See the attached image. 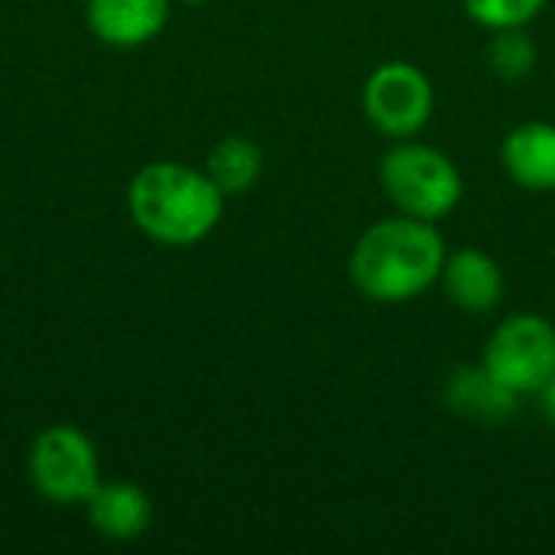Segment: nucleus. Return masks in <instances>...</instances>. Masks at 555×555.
Returning a JSON list of instances; mask_svg holds the SVG:
<instances>
[{"mask_svg":"<svg viewBox=\"0 0 555 555\" xmlns=\"http://www.w3.org/2000/svg\"><path fill=\"white\" fill-rule=\"evenodd\" d=\"M446 241L436 221L397 215L371 224L348 260L351 283L371 302H410L423 296L442 273Z\"/></svg>","mask_w":555,"mask_h":555,"instance_id":"1","label":"nucleus"},{"mask_svg":"<svg viewBox=\"0 0 555 555\" xmlns=\"http://www.w3.org/2000/svg\"><path fill=\"white\" fill-rule=\"evenodd\" d=\"M224 198L205 169L172 159L143 166L127 189L133 224L163 247L202 244L221 224Z\"/></svg>","mask_w":555,"mask_h":555,"instance_id":"2","label":"nucleus"},{"mask_svg":"<svg viewBox=\"0 0 555 555\" xmlns=\"http://www.w3.org/2000/svg\"><path fill=\"white\" fill-rule=\"evenodd\" d=\"M380 185L400 215L439 221L462 202L459 166L426 143H397L380 163Z\"/></svg>","mask_w":555,"mask_h":555,"instance_id":"3","label":"nucleus"},{"mask_svg":"<svg viewBox=\"0 0 555 555\" xmlns=\"http://www.w3.org/2000/svg\"><path fill=\"white\" fill-rule=\"evenodd\" d=\"M26 468L36 494L59 507L85 504L101 485V462L91 436L68 423L46 426L33 439Z\"/></svg>","mask_w":555,"mask_h":555,"instance_id":"4","label":"nucleus"},{"mask_svg":"<svg viewBox=\"0 0 555 555\" xmlns=\"http://www.w3.org/2000/svg\"><path fill=\"white\" fill-rule=\"evenodd\" d=\"M485 371L511 393H540L555 377V325L543 315L504 319L485 348Z\"/></svg>","mask_w":555,"mask_h":555,"instance_id":"5","label":"nucleus"},{"mask_svg":"<svg viewBox=\"0 0 555 555\" xmlns=\"http://www.w3.org/2000/svg\"><path fill=\"white\" fill-rule=\"evenodd\" d=\"M361 104L367 120L380 133L410 140L429 124L436 107V91L429 75L413 62H384L367 75Z\"/></svg>","mask_w":555,"mask_h":555,"instance_id":"6","label":"nucleus"},{"mask_svg":"<svg viewBox=\"0 0 555 555\" xmlns=\"http://www.w3.org/2000/svg\"><path fill=\"white\" fill-rule=\"evenodd\" d=\"M169 0H88L85 23L91 36L114 49H140L169 23Z\"/></svg>","mask_w":555,"mask_h":555,"instance_id":"7","label":"nucleus"},{"mask_svg":"<svg viewBox=\"0 0 555 555\" xmlns=\"http://www.w3.org/2000/svg\"><path fill=\"white\" fill-rule=\"evenodd\" d=\"M88 524L98 537L114 543L140 540L153 524V501L140 485L130 481H101L85 501Z\"/></svg>","mask_w":555,"mask_h":555,"instance_id":"8","label":"nucleus"},{"mask_svg":"<svg viewBox=\"0 0 555 555\" xmlns=\"http://www.w3.org/2000/svg\"><path fill=\"white\" fill-rule=\"evenodd\" d=\"M439 280L446 286L449 302L462 312H491L504 296V273L498 260L478 247H462L452 257H446Z\"/></svg>","mask_w":555,"mask_h":555,"instance_id":"9","label":"nucleus"},{"mask_svg":"<svg viewBox=\"0 0 555 555\" xmlns=\"http://www.w3.org/2000/svg\"><path fill=\"white\" fill-rule=\"evenodd\" d=\"M507 176L527 192H555V124L527 120L501 146Z\"/></svg>","mask_w":555,"mask_h":555,"instance_id":"10","label":"nucleus"},{"mask_svg":"<svg viewBox=\"0 0 555 555\" xmlns=\"http://www.w3.org/2000/svg\"><path fill=\"white\" fill-rule=\"evenodd\" d=\"M446 400H449L452 410H459V413H465L472 420H485V423L507 420L517 410V393H511L507 387H501L485 371V364L481 367L455 371V377L449 380Z\"/></svg>","mask_w":555,"mask_h":555,"instance_id":"11","label":"nucleus"},{"mask_svg":"<svg viewBox=\"0 0 555 555\" xmlns=\"http://www.w3.org/2000/svg\"><path fill=\"white\" fill-rule=\"evenodd\" d=\"M205 172L228 198L244 195L257 185V179L263 172V153L247 137H224L211 146V153L205 159Z\"/></svg>","mask_w":555,"mask_h":555,"instance_id":"12","label":"nucleus"},{"mask_svg":"<svg viewBox=\"0 0 555 555\" xmlns=\"http://www.w3.org/2000/svg\"><path fill=\"white\" fill-rule=\"evenodd\" d=\"M488 62H491V68L501 78L517 81V78H527L533 72V65H537V46L524 33V26L494 29V39L488 46Z\"/></svg>","mask_w":555,"mask_h":555,"instance_id":"13","label":"nucleus"},{"mask_svg":"<svg viewBox=\"0 0 555 555\" xmlns=\"http://www.w3.org/2000/svg\"><path fill=\"white\" fill-rule=\"evenodd\" d=\"M546 3L550 0H465V10L485 29H514L537 20Z\"/></svg>","mask_w":555,"mask_h":555,"instance_id":"14","label":"nucleus"},{"mask_svg":"<svg viewBox=\"0 0 555 555\" xmlns=\"http://www.w3.org/2000/svg\"><path fill=\"white\" fill-rule=\"evenodd\" d=\"M540 393H543V413H546V420L555 426V377L540 390Z\"/></svg>","mask_w":555,"mask_h":555,"instance_id":"15","label":"nucleus"}]
</instances>
